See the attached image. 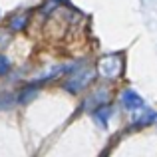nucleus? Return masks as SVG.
Listing matches in <instances>:
<instances>
[{
  "label": "nucleus",
  "mask_w": 157,
  "mask_h": 157,
  "mask_svg": "<svg viewBox=\"0 0 157 157\" xmlns=\"http://www.w3.org/2000/svg\"><path fill=\"white\" fill-rule=\"evenodd\" d=\"M98 74L104 80H117L123 74V56L121 54H107L98 62Z\"/></svg>",
  "instance_id": "f257e3e1"
},
{
  "label": "nucleus",
  "mask_w": 157,
  "mask_h": 157,
  "mask_svg": "<svg viewBox=\"0 0 157 157\" xmlns=\"http://www.w3.org/2000/svg\"><path fill=\"white\" fill-rule=\"evenodd\" d=\"M94 80V70L92 68H76V72H72L66 80L64 88L68 90L70 94H78L84 88H88Z\"/></svg>",
  "instance_id": "f03ea898"
},
{
  "label": "nucleus",
  "mask_w": 157,
  "mask_h": 157,
  "mask_svg": "<svg viewBox=\"0 0 157 157\" xmlns=\"http://www.w3.org/2000/svg\"><path fill=\"white\" fill-rule=\"evenodd\" d=\"M119 100H121V105L125 107V109L129 111H141L145 104H143V98L139 96L137 92H133V90H123L121 96H119Z\"/></svg>",
  "instance_id": "7ed1b4c3"
},
{
  "label": "nucleus",
  "mask_w": 157,
  "mask_h": 157,
  "mask_svg": "<svg viewBox=\"0 0 157 157\" xmlns=\"http://www.w3.org/2000/svg\"><path fill=\"white\" fill-rule=\"evenodd\" d=\"M107 100H109V90L100 88V90H96V92H92V96L84 101V107H86V109H90V111H94L96 107L105 105Z\"/></svg>",
  "instance_id": "20e7f679"
},
{
  "label": "nucleus",
  "mask_w": 157,
  "mask_h": 157,
  "mask_svg": "<svg viewBox=\"0 0 157 157\" xmlns=\"http://www.w3.org/2000/svg\"><path fill=\"white\" fill-rule=\"evenodd\" d=\"M111 113H113V109H111L109 105H100V107H96V109L92 111V115H94V119H96V123L100 127H107V121H109V117H111Z\"/></svg>",
  "instance_id": "39448f33"
},
{
  "label": "nucleus",
  "mask_w": 157,
  "mask_h": 157,
  "mask_svg": "<svg viewBox=\"0 0 157 157\" xmlns=\"http://www.w3.org/2000/svg\"><path fill=\"white\" fill-rule=\"evenodd\" d=\"M155 121H157V111L147 109V107H143L141 113L133 119L135 127H147V125H151V123H155Z\"/></svg>",
  "instance_id": "423d86ee"
},
{
  "label": "nucleus",
  "mask_w": 157,
  "mask_h": 157,
  "mask_svg": "<svg viewBox=\"0 0 157 157\" xmlns=\"http://www.w3.org/2000/svg\"><path fill=\"white\" fill-rule=\"evenodd\" d=\"M36 94H38V88H36V86H28V88H24L22 92H20L18 101H20V104H28V101H30Z\"/></svg>",
  "instance_id": "0eeeda50"
},
{
  "label": "nucleus",
  "mask_w": 157,
  "mask_h": 157,
  "mask_svg": "<svg viewBox=\"0 0 157 157\" xmlns=\"http://www.w3.org/2000/svg\"><path fill=\"white\" fill-rule=\"evenodd\" d=\"M26 22H28V16L26 14H16V16H12V20H10V30H22V28L26 26Z\"/></svg>",
  "instance_id": "6e6552de"
},
{
  "label": "nucleus",
  "mask_w": 157,
  "mask_h": 157,
  "mask_svg": "<svg viewBox=\"0 0 157 157\" xmlns=\"http://www.w3.org/2000/svg\"><path fill=\"white\" fill-rule=\"evenodd\" d=\"M8 72H10V60L0 54V76H6Z\"/></svg>",
  "instance_id": "1a4fd4ad"
}]
</instances>
